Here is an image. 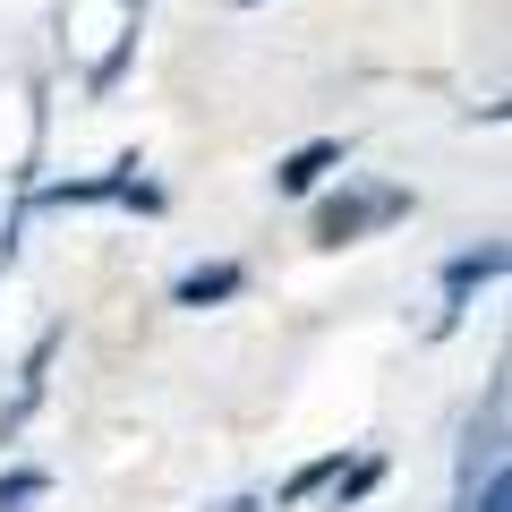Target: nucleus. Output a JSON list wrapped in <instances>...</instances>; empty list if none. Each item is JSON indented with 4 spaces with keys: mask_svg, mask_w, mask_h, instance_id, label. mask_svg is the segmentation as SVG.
<instances>
[{
    "mask_svg": "<svg viewBox=\"0 0 512 512\" xmlns=\"http://www.w3.org/2000/svg\"><path fill=\"white\" fill-rule=\"evenodd\" d=\"M495 265H504V248H478V256H461L453 274H444V291H453V299H461V291H470V282H487V274H495Z\"/></svg>",
    "mask_w": 512,
    "mask_h": 512,
    "instance_id": "6",
    "label": "nucleus"
},
{
    "mask_svg": "<svg viewBox=\"0 0 512 512\" xmlns=\"http://www.w3.org/2000/svg\"><path fill=\"white\" fill-rule=\"evenodd\" d=\"M461 512H512V478H504V461H487V478H470V487H461Z\"/></svg>",
    "mask_w": 512,
    "mask_h": 512,
    "instance_id": "4",
    "label": "nucleus"
},
{
    "mask_svg": "<svg viewBox=\"0 0 512 512\" xmlns=\"http://www.w3.org/2000/svg\"><path fill=\"white\" fill-rule=\"evenodd\" d=\"M239 9H248V0H239Z\"/></svg>",
    "mask_w": 512,
    "mask_h": 512,
    "instance_id": "9",
    "label": "nucleus"
},
{
    "mask_svg": "<svg viewBox=\"0 0 512 512\" xmlns=\"http://www.w3.org/2000/svg\"><path fill=\"white\" fill-rule=\"evenodd\" d=\"M0 265H9V239H0Z\"/></svg>",
    "mask_w": 512,
    "mask_h": 512,
    "instance_id": "8",
    "label": "nucleus"
},
{
    "mask_svg": "<svg viewBox=\"0 0 512 512\" xmlns=\"http://www.w3.org/2000/svg\"><path fill=\"white\" fill-rule=\"evenodd\" d=\"M333 163H342V146H333V137H316V146H299V154H291V163H282V171H274V188H282V197H308V188H316V180H325V171H333Z\"/></svg>",
    "mask_w": 512,
    "mask_h": 512,
    "instance_id": "2",
    "label": "nucleus"
},
{
    "mask_svg": "<svg viewBox=\"0 0 512 512\" xmlns=\"http://www.w3.org/2000/svg\"><path fill=\"white\" fill-rule=\"evenodd\" d=\"M43 495H52L43 470H9V478H0V512H26V504H43Z\"/></svg>",
    "mask_w": 512,
    "mask_h": 512,
    "instance_id": "5",
    "label": "nucleus"
},
{
    "mask_svg": "<svg viewBox=\"0 0 512 512\" xmlns=\"http://www.w3.org/2000/svg\"><path fill=\"white\" fill-rule=\"evenodd\" d=\"M239 291V265H197V274H180V308H214V299Z\"/></svg>",
    "mask_w": 512,
    "mask_h": 512,
    "instance_id": "3",
    "label": "nucleus"
},
{
    "mask_svg": "<svg viewBox=\"0 0 512 512\" xmlns=\"http://www.w3.org/2000/svg\"><path fill=\"white\" fill-rule=\"evenodd\" d=\"M402 214H410L402 188H376V197H333L325 214H316V239H325V248H342V239L376 231V222H402Z\"/></svg>",
    "mask_w": 512,
    "mask_h": 512,
    "instance_id": "1",
    "label": "nucleus"
},
{
    "mask_svg": "<svg viewBox=\"0 0 512 512\" xmlns=\"http://www.w3.org/2000/svg\"><path fill=\"white\" fill-rule=\"evenodd\" d=\"M222 512H256V504H248V495H239V504H222Z\"/></svg>",
    "mask_w": 512,
    "mask_h": 512,
    "instance_id": "7",
    "label": "nucleus"
}]
</instances>
